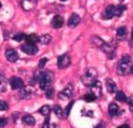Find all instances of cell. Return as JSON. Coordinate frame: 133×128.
I'll return each instance as SVG.
<instances>
[{
    "label": "cell",
    "instance_id": "1",
    "mask_svg": "<svg viewBox=\"0 0 133 128\" xmlns=\"http://www.w3.org/2000/svg\"><path fill=\"white\" fill-rule=\"evenodd\" d=\"M35 79L39 81L40 89L46 90V89H49V87H50L51 83H52V80H53V73H52L51 71L40 72L39 76L35 74Z\"/></svg>",
    "mask_w": 133,
    "mask_h": 128
},
{
    "label": "cell",
    "instance_id": "2",
    "mask_svg": "<svg viewBox=\"0 0 133 128\" xmlns=\"http://www.w3.org/2000/svg\"><path fill=\"white\" fill-rule=\"evenodd\" d=\"M97 76H98V72L97 70L95 68H88L86 70L83 76H82V82L84 83V85L90 88L91 85L97 81Z\"/></svg>",
    "mask_w": 133,
    "mask_h": 128
},
{
    "label": "cell",
    "instance_id": "3",
    "mask_svg": "<svg viewBox=\"0 0 133 128\" xmlns=\"http://www.w3.org/2000/svg\"><path fill=\"white\" fill-rule=\"evenodd\" d=\"M130 61H131V57L130 55H123L121 57L120 61L117 66V72L121 76H125L129 71L131 70V66H130Z\"/></svg>",
    "mask_w": 133,
    "mask_h": 128
},
{
    "label": "cell",
    "instance_id": "4",
    "mask_svg": "<svg viewBox=\"0 0 133 128\" xmlns=\"http://www.w3.org/2000/svg\"><path fill=\"white\" fill-rule=\"evenodd\" d=\"M74 94V87L73 84H67L66 87L62 90V91L59 92V99L62 100H67V99H70L73 96Z\"/></svg>",
    "mask_w": 133,
    "mask_h": 128
},
{
    "label": "cell",
    "instance_id": "5",
    "mask_svg": "<svg viewBox=\"0 0 133 128\" xmlns=\"http://www.w3.org/2000/svg\"><path fill=\"white\" fill-rule=\"evenodd\" d=\"M69 65H70V57H69L68 54L61 55L57 58V66H58V68H61V69L67 68Z\"/></svg>",
    "mask_w": 133,
    "mask_h": 128
},
{
    "label": "cell",
    "instance_id": "6",
    "mask_svg": "<svg viewBox=\"0 0 133 128\" xmlns=\"http://www.w3.org/2000/svg\"><path fill=\"white\" fill-rule=\"evenodd\" d=\"M9 83H10V87L12 90H18V89H23L24 88V82L23 80L19 77H12L9 80Z\"/></svg>",
    "mask_w": 133,
    "mask_h": 128
},
{
    "label": "cell",
    "instance_id": "7",
    "mask_svg": "<svg viewBox=\"0 0 133 128\" xmlns=\"http://www.w3.org/2000/svg\"><path fill=\"white\" fill-rule=\"evenodd\" d=\"M21 48L28 55H35L37 53V50H39V48H37V46L35 44H29V43H26V44L22 45Z\"/></svg>",
    "mask_w": 133,
    "mask_h": 128
},
{
    "label": "cell",
    "instance_id": "8",
    "mask_svg": "<svg viewBox=\"0 0 133 128\" xmlns=\"http://www.w3.org/2000/svg\"><path fill=\"white\" fill-rule=\"evenodd\" d=\"M104 54L107 55L108 58H113L115 57V47H113L111 44H108V43H104L102 45V47L100 48Z\"/></svg>",
    "mask_w": 133,
    "mask_h": 128
},
{
    "label": "cell",
    "instance_id": "9",
    "mask_svg": "<svg viewBox=\"0 0 133 128\" xmlns=\"http://www.w3.org/2000/svg\"><path fill=\"white\" fill-rule=\"evenodd\" d=\"M6 58L8 61H10V63H16V61L19 59V54L17 53L16 49L8 48L6 50Z\"/></svg>",
    "mask_w": 133,
    "mask_h": 128
},
{
    "label": "cell",
    "instance_id": "10",
    "mask_svg": "<svg viewBox=\"0 0 133 128\" xmlns=\"http://www.w3.org/2000/svg\"><path fill=\"white\" fill-rule=\"evenodd\" d=\"M36 3L37 1H35V0H23V1H21V7L24 11H31L34 9Z\"/></svg>",
    "mask_w": 133,
    "mask_h": 128
},
{
    "label": "cell",
    "instance_id": "11",
    "mask_svg": "<svg viewBox=\"0 0 133 128\" xmlns=\"http://www.w3.org/2000/svg\"><path fill=\"white\" fill-rule=\"evenodd\" d=\"M51 25L54 28H61L64 25V19L61 16H55L51 21Z\"/></svg>",
    "mask_w": 133,
    "mask_h": 128
},
{
    "label": "cell",
    "instance_id": "12",
    "mask_svg": "<svg viewBox=\"0 0 133 128\" xmlns=\"http://www.w3.org/2000/svg\"><path fill=\"white\" fill-rule=\"evenodd\" d=\"M79 23H80V17L78 16V14L73 13L72 16L69 17V19H68L67 25H68L69 27H75V26H77Z\"/></svg>",
    "mask_w": 133,
    "mask_h": 128
},
{
    "label": "cell",
    "instance_id": "13",
    "mask_svg": "<svg viewBox=\"0 0 133 128\" xmlns=\"http://www.w3.org/2000/svg\"><path fill=\"white\" fill-rule=\"evenodd\" d=\"M90 89V92H91L92 94H95V95H96L97 97L100 95L101 94V92H102V87H101V83L99 82V81H96L95 82L91 87L89 88Z\"/></svg>",
    "mask_w": 133,
    "mask_h": 128
},
{
    "label": "cell",
    "instance_id": "14",
    "mask_svg": "<svg viewBox=\"0 0 133 128\" xmlns=\"http://www.w3.org/2000/svg\"><path fill=\"white\" fill-rule=\"evenodd\" d=\"M115 7L116 6H112V4L108 6L106 8V10H104V12H103L102 19H104V20H109V19H111L112 17H115Z\"/></svg>",
    "mask_w": 133,
    "mask_h": 128
},
{
    "label": "cell",
    "instance_id": "15",
    "mask_svg": "<svg viewBox=\"0 0 133 128\" xmlns=\"http://www.w3.org/2000/svg\"><path fill=\"white\" fill-rule=\"evenodd\" d=\"M19 97L22 99V100H28L30 99L31 95H32V90L30 88H23L19 91Z\"/></svg>",
    "mask_w": 133,
    "mask_h": 128
},
{
    "label": "cell",
    "instance_id": "16",
    "mask_svg": "<svg viewBox=\"0 0 133 128\" xmlns=\"http://www.w3.org/2000/svg\"><path fill=\"white\" fill-rule=\"evenodd\" d=\"M106 87H107L108 92H110V93L118 92L117 91V84L115 83V81H113L112 79H107L106 80Z\"/></svg>",
    "mask_w": 133,
    "mask_h": 128
},
{
    "label": "cell",
    "instance_id": "17",
    "mask_svg": "<svg viewBox=\"0 0 133 128\" xmlns=\"http://www.w3.org/2000/svg\"><path fill=\"white\" fill-rule=\"evenodd\" d=\"M108 113H109V115H110L111 117L117 116L119 114V106L117 105L116 103H111L110 105H109V107H108Z\"/></svg>",
    "mask_w": 133,
    "mask_h": 128
},
{
    "label": "cell",
    "instance_id": "18",
    "mask_svg": "<svg viewBox=\"0 0 133 128\" xmlns=\"http://www.w3.org/2000/svg\"><path fill=\"white\" fill-rule=\"evenodd\" d=\"M128 35V31L125 26H120L117 30V37L118 40H124Z\"/></svg>",
    "mask_w": 133,
    "mask_h": 128
},
{
    "label": "cell",
    "instance_id": "19",
    "mask_svg": "<svg viewBox=\"0 0 133 128\" xmlns=\"http://www.w3.org/2000/svg\"><path fill=\"white\" fill-rule=\"evenodd\" d=\"M22 122L28 126H34L35 125V118L31 115H24L22 117Z\"/></svg>",
    "mask_w": 133,
    "mask_h": 128
},
{
    "label": "cell",
    "instance_id": "20",
    "mask_svg": "<svg viewBox=\"0 0 133 128\" xmlns=\"http://www.w3.org/2000/svg\"><path fill=\"white\" fill-rule=\"evenodd\" d=\"M40 36H37L36 34H29L25 36V42H28L29 44H35L36 42H39Z\"/></svg>",
    "mask_w": 133,
    "mask_h": 128
},
{
    "label": "cell",
    "instance_id": "21",
    "mask_svg": "<svg viewBox=\"0 0 133 128\" xmlns=\"http://www.w3.org/2000/svg\"><path fill=\"white\" fill-rule=\"evenodd\" d=\"M91 43H92L94 45H96L97 47H99V48H101L102 45H103L106 42H104L103 40H101L100 37H98V36H92V37H91Z\"/></svg>",
    "mask_w": 133,
    "mask_h": 128
},
{
    "label": "cell",
    "instance_id": "22",
    "mask_svg": "<svg viewBox=\"0 0 133 128\" xmlns=\"http://www.w3.org/2000/svg\"><path fill=\"white\" fill-rule=\"evenodd\" d=\"M52 41V36L49 35V34H44V35H41L40 36V40L39 42L41 43V44H43V45H47V44H50Z\"/></svg>",
    "mask_w": 133,
    "mask_h": 128
},
{
    "label": "cell",
    "instance_id": "23",
    "mask_svg": "<svg viewBox=\"0 0 133 128\" xmlns=\"http://www.w3.org/2000/svg\"><path fill=\"white\" fill-rule=\"evenodd\" d=\"M39 113L41 114V115H43L45 117L50 116V113H51V106L50 105H43L40 110H39Z\"/></svg>",
    "mask_w": 133,
    "mask_h": 128
},
{
    "label": "cell",
    "instance_id": "24",
    "mask_svg": "<svg viewBox=\"0 0 133 128\" xmlns=\"http://www.w3.org/2000/svg\"><path fill=\"white\" fill-rule=\"evenodd\" d=\"M125 9H127V7L123 6V4H120V6H116L115 7V17H121L122 13L124 12Z\"/></svg>",
    "mask_w": 133,
    "mask_h": 128
},
{
    "label": "cell",
    "instance_id": "25",
    "mask_svg": "<svg viewBox=\"0 0 133 128\" xmlns=\"http://www.w3.org/2000/svg\"><path fill=\"white\" fill-rule=\"evenodd\" d=\"M53 112L55 113V115L57 116L58 118H63L64 117V111L62 110V107L59 105H55L53 107Z\"/></svg>",
    "mask_w": 133,
    "mask_h": 128
},
{
    "label": "cell",
    "instance_id": "26",
    "mask_svg": "<svg viewBox=\"0 0 133 128\" xmlns=\"http://www.w3.org/2000/svg\"><path fill=\"white\" fill-rule=\"evenodd\" d=\"M116 100H117V101H119V102H128V97L124 94V92H122V91H118L117 92Z\"/></svg>",
    "mask_w": 133,
    "mask_h": 128
},
{
    "label": "cell",
    "instance_id": "27",
    "mask_svg": "<svg viewBox=\"0 0 133 128\" xmlns=\"http://www.w3.org/2000/svg\"><path fill=\"white\" fill-rule=\"evenodd\" d=\"M7 80L2 74H0V92H4L7 90Z\"/></svg>",
    "mask_w": 133,
    "mask_h": 128
},
{
    "label": "cell",
    "instance_id": "28",
    "mask_svg": "<svg viewBox=\"0 0 133 128\" xmlns=\"http://www.w3.org/2000/svg\"><path fill=\"white\" fill-rule=\"evenodd\" d=\"M84 100L86 102H94V101H96V100H97V96L95 95V94H92L91 92H88V93L85 94Z\"/></svg>",
    "mask_w": 133,
    "mask_h": 128
},
{
    "label": "cell",
    "instance_id": "29",
    "mask_svg": "<svg viewBox=\"0 0 133 128\" xmlns=\"http://www.w3.org/2000/svg\"><path fill=\"white\" fill-rule=\"evenodd\" d=\"M73 104H74V102L72 101V102L68 103L67 106H66V108L64 110V117H68L69 116V113H70V110H72V107H73Z\"/></svg>",
    "mask_w": 133,
    "mask_h": 128
},
{
    "label": "cell",
    "instance_id": "30",
    "mask_svg": "<svg viewBox=\"0 0 133 128\" xmlns=\"http://www.w3.org/2000/svg\"><path fill=\"white\" fill-rule=\"evenodd\" d=\"M25 36L23 33H18V34H16L15 36H13V40L17 41V42H21L22 40H25Z\"/></svg>",
    "mask_w": 133,
    "mask_h": 128
},
{
    "label": "cell",
    "instance_id": "31",
    "mask_svg": "<svg viewBox=\"0 0 133 128\" xmlns=\"http://www.w3.org/2000/svg\"><path fill=\"white\" fill-rule=\"evenodd\" d=\"M9 108V105L6 101H0V111H7Z\"/></svg>",
    "mask_w": 133,
    "mask_h": 128
},
{
    "label": "cell",
    "instance_id": "32",
    "mask_svg": "<svg viewBox=\"0 0 133 128\" xmlns=\"http://www.w3.org/2000/svg\"><path fill=\"white\" fill-rule=\"evenodd\" d=\"M53 94H54V90L53 89H49V90H47V91H46V97L47 99H53Z\"/></svg>",
    "mask_w": 133,
    "mask_h": 128
},
{
    "label": "cell",
    "instance_id": "33",
    "mask_svg": "<svg viewBox=\"0 0 133 128\" xmlns=\"http://www.w3.org/2000/svg\"><path fill=\"white\" fill-rule=\"evenodd\" d=\"M128 104H129V107H130V111L133 112V95L128 97Z\"/></svg>",
    "mask_w": 133,
    "mask_h": 128
},
{
    "label": "cell",
    "instance_id": "34",
    "mask_svg": "<svg viewBox=\"0 0 133 128\" xmlns=\"http://www.w3.org/2000/svg\"><path fill=\"white\" fill-rule=\"evenodd\" d=\"M46 63H47V58H42V59L40 60V63H39V68H40V69L44 68V66H45Z\"/></svg>",
    "mask_w": 133,
    "mask_h": 128
},
{
    "label": "cell",
    "instance_id": "35",
    "mask_svg": "<svg viewBox=\"0 0 133 128\" xmlns=\"http://www.w3.org/2000/svg\"><path fill=\"white\" fill-rule=\"evenodd\" d=\"M7 118H2L0 117V128H3L4 126H7Z\"/></svg>",
    "mask_w": 133,
    "mask_h": 128
},
{
    "label": "cell",
    "instance_id": "36",
    "mask_svg": "<svg viewBox=\"0 0 133 128\" xmlns=\"http://www.w3.org/2000/svg\"><path fill=\"white\" fill-rule=\"evenodd\" d=\"M104 127H106V124H104V123H100V124H98L95 128H104Z\"/></svg>",
    "mask_w": 133,
    "mask_h": 128
},
{
    "label": "cell",
    "instance_id": "37",
    "mask_svg": "<svg viewBox=\"0 0 133 128\" xmlns=\"http://www.w3.org/2000/svg\"><path fill=\"white\" fill-rule=\"evenodd\" d=\"M43 128H49V118H46V119H45L44 125H43Z\"/></svg>",
    "mask_w": 133,
    "mask_h": 128
},
{
    "label": "cell",
    "instance_id": "38",
    "mask_svg": "<svg viewBox=\"0 0 133 128\" xmlns=\"http://www.w3.org/2000/svg\"><path fill=\"white\" fill-rule=\"evenodd\" d=\"M50 128H61V127H59L57 124H52V125L50 126Z\"/></svg>",
    "mask_w": 133,
    "mask_h": 128
},
{
    "label": "cell",
    "instance_id": "39",
    "mask_svg": "<svg viewBox=\"0 0 133 128\" xmlns=\"http://www.w3.org/2000/svg\"><path fill=\"white\" fill-rule=\"evenodd\" d=\"M118 128H130V126H129V125H127V124H124V125H121V126H119Z\"/></svg>",
    "mask_w": 133,
    "mask_h": 128
},
{
    "label": "cell",
    "instance_id": "40",
    "mask_svg": "<svg viewBox=\"0 0 133 128\" xmlns=\"http://www.w3.org/2000/svg\"><path fill=\"white\" fill-rule=\"evenodd\" d=\"M130 72H131V73H132V74H133V65H132V66H131V70H130Z\"/></svg>",
    "mask_w": 133,
    "mask_h": 128
},
{
    "label": "cell",
    "instance_id": "41",
    "mask_svg": "<svg viewBox=\"0 0 133 128\" xmlns=\"http://www.w3.org/2000/svg\"><path fill=\"white\" fill-rule=\"evenodd\" d=\"M131 34H132V39H133V28H132V33H131Z\"/></svg>",
    "mask_w": 133,
    "mask_h": 128
},
{
    "label": "cell",
    "instance_id": "42",
    "mask_svg": "<svg viewBox=\"0 0 133 128\" xmlns=\"http://www.w3.org/2000/svg\"><path fill=\"white\" fill-rule=\"evenodd\" d=\"M1 6H2V4H1V2H0V8H1Z\"/></svg>",
    "mask_w": 133,
    "mask_h": 128
}]
</instances>
